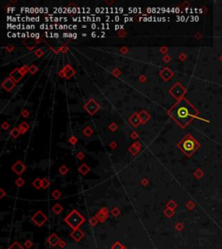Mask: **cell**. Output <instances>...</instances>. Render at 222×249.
I'll use <instances>...</instances> for the list:
<instances>
[{
    "label": "cell",
    "instance_id": "6",
    "mask_svg": "<svg viewBox=\"0 0 222 249\" xmlns=\"http://www.w3.org/2000/svg\"><path fill=\"white\" fill-rule=\"evenodd\" d=\"M96 11L97 13H101V10H100L99 8H96Z\"/></svg>",
    "mask_w": 222,
    "mask_h": 249
},
{
    "label": "cell",
    "instance_id": "3",
    "mask_svg": "<svg viewBox=\"0 0 222 249\" xmlns=\"http://www.w3.org/2000/svg\"><path fill=\"white\" fill-rule=\"evenodd\" d=\"M40 28H41L42 30H44V29H49V26H48V25H46V24H41V25H40Z\"/></svg>",
    "mask_w": 222,
    "mask_h": 249
},
{
    "label": "cell",
    "instance_id": "7",
    "mask_svg": "<svg viewBox=\"0 0 222 249\" xmlns=\"http://www.w3.org/2000/svg\"><path fill=\"white\" fill-rule=\"evenodd\" d=\"M35 12H36V13H38V12H39V9H38V8H35Z\"/></svg>",
    "mask_w": 222,
    "mask_h": 249
},
{
    "label": "cell",
    "instance_id": "4",
    "mask_svg": "<svg viewBox=\"0 0 222 249\" xmlns=\"http://www.w3.org/2000/svg\"><path fill=\"white\" fill-rule=\"evenodd\" d=\"M91 28H92L93 30H95V29H96V28H97V26H96V24L93 23V24H91Z\"/></svg>",
    "mask_w": 222,
    "mask_h": 249
},
{
    "label": "cell",
    "instance_id": "5",
    "mask_svg": "<svg viewBox=\"0 0 222 249\" xmlns=\"http://www.w3.org/2000/svg\"><path fill=\"white\" fill-rule=\"evenodd\" d=\"M39 12L40 13H44V8H39Z\"/></svg>",
    "mask_w": 222,
    "mask_h": 249
},
{
    "label": "cell",
    "instance_id": "13",
    "mask_svg": "<svg viewBox=\"0 0 222 249\" xmlns=\"http://www.w3.org/2000/svg\"><path fill=\"white\" fill-rule=\"evenodd\" d=\"M36 37H37V38H38V37H39V34H36Z\"/></svg>",
    "mask_w": 222,
    "mask_h": 249
},
{
    "label": "cell",
    "instance_id": "1",
    "mask_svg": "<svg viewBox=\"0 0 222 249\" xmlns=\"http://www.w3.org/2000/svg\"><path fill=\"white\" fill-rule=\"evenodd\" d=\"M169 114L180 126L185 127L198 114V111L188 101H178L169 112Z\"/></svg>",
    "mask_w": 222,
    "mask_h": 249
},
{
    "label": "cell",
    "instance_id": "9",
    "mask_svg": "<svg viewBox=\"0 0 222 249\" xmlns=\"http://www.w3.org/2000/svg\"><path fill=\"white\" fill-rule=\"evenodd\" d=\"M96 36V34L95 33V32H93V33L91 34V37H95Z\"/></svg>",
    "mask_w": 222,
    "mask_h": 249
},
{
    "label": "cell",
    "instance_id": "14",
    "mask_svg": "<svg viewBox=\"0 0 222 249\" xmlns=\"http://www.w3.org/2000/svg\"><path fill=\"white\" fill-rule=\"evenodd\" d=\"M76 28H77V26H75V25H73V29H76Z\"/></svg>",
    "mask_w": 222,
    "mask_h": 249
},
{
    "label": "cell",
    "instance_id": "11",
    "mask_svg": "<svg viewBox=\"0 0 222 249\" xmlns=\"http://www.w3.org/2000/svg\"><path fill=\"white\" fill-rule=\"evenodd\" d=\"M17 35H18V34L13 33V34H12V37H17Z\"/></svg>",
    "mask_w": 222,
    "mask_h": 249
},
{
    "label": "cell",
    "instance_id": "10",
    "mask_svg": "<svg viewBox=\"0 0 222 249\" xmlns=\"http://www.w3.org/2000/svg\"><path fill=\"white\" fill-rule=\"evenodd\" d=\"M119 17H116V18H115V20H116V21H119Z\"/></svg>",
    "mask_w": 222,
    "mask_h": 249
},
{
    "label": "cell",
    "instance_id": "2",
    "mask_svg": "<svg viewBox=\"0 0 222 249\" xmlns=\"http://www.w3.org/2000/svg\"><path fill=\"white\" fill-rule=\"evenodd\" d=\"M179 146H180V148H181L186 154L190 155V154H192V153L194 152L196 150L198 149L199 145H198V143L195 141V139L193 138L192 136L188 135V136H186V137L183 138V140L180 143Z\"/></svg>",
    "mask_w": 222,
    "mask_h": 249
},
{
    "label": "cell",
    "instance_id": "8",
    "mask_svg": "<svg viewBox=\"0 0 222 249\" xmlns=\"http://www.w3.org/2000/svg\"><path fill=\"white\" fill-rule=\"evenodd\" d=\"M53 35H54V37H59V36H58L59 34H58V33H55V34H53Z\"/></svg>",
    "mask_w": 222,
    "mask_h": 249
},
{
    "label": "cell",
    "instance_id": "12",
    "mask_svg": "<svg viewBox=\"0 0 222 249\" xmlns=\"http://www.w3.org/2000/svg\"><path fill=\"white\" fill-rule=\"evenodd\" d=\"M76 37H77V36H76V34H73V37H74V38H75Z\"/></svg>",
    "mask_w": 222,
    "mask_h": 249
}]
</instances>
